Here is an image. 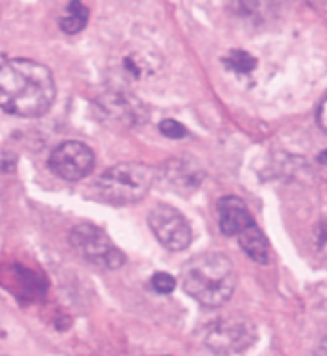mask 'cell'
Instances as JSON below:
<instances>
[{"label":"cell","instance_id":"obj_1","mask_svg":"<svg viewBox=\"0 0 327 356\" xmlns=\"http://www.w3.org/2000/svg\"><path fill=\"white\" fill-rule=\"evenodd\" d=\"M56 99L52 72L35 60L14 58L0 64V108L19 118L47 114Z\"/></svg>","mask_w":327,"mask_h":356},{"label":"cell","instance_id":"obj_2","mask_svg":"<svg viewBox=\"0 0 327 356\" xmlns=\"http://www.w3.org/2000/svg\"><path fill=\"white\" fill-rule=\"evenodd\" d=\"M181 285L198 305L218 308L225 305L235 291V266L221 252L198 254L181 268Z\"/></svg>","mask_w":327,"mask_h":356},{"label":"cell","instance_id":"obj_3","mask_svg":"<svg viewBox=\"0 0 327 356\" xmlns=\"http://www.w3.org/2000/svg\"><path fill=\"white\" fill-rule=\"evenodd\" d=\"M156 179V172L147 164L127 162L110 168L98 177L97 189L98 199L108 204H133L143 200L152 187Z\"/></svg>","mask_w":327,"mask_h":356},{"label":"cell","instance_id":"obj_9","mask_svg":"<svg viewBox=\"0 0 327 356\" xmlns=\"http://www.w3.org/2000/svg\"><path fill=\"white\" fill-rule=\"evenodd\" d=\"M239 247L243 249L246 257L258 262V264H268L270 262V243H268V237L262 233V229L258 225H250L248 229L241 233L237 237Z\"/></svg>","mask_w":327,"mask_h":356},{"label":"cell","instance_id":"obj_17","mask_svg":"<svg viewBox=\"0 0 327 356\" xmlns=\"http://www.w3.org/2000/svg\"><path fill=\"white\" fill-rule=\"evenodd\" d=\"M318 162H319V164H324V166H327V149L324 150V152H319Z\"/></svg>","mask_w":327,"mask_h":356},{"label":"cell","instance_id":"obj_4","mask_svg":"<svg viewBox=\"0 0 327 356\" xmlns=\"http://www.w3.org/2000/svg\"><path fill=\"white\" fill-rule=\"evenodd\" d=\"M70 243L87 262L104 268V270H118L125 264V257L106 233L97 225H75L70 235Z\"/></svg>","mask_w":327,"mask_h":356},{"label":"cell","instance_id":"obj_12","mask_svg":"<svg viewBox=\"0 0 327 356\" xmlns=\"http://www.w3.org/2000/svg\"><path fill=\"white\" fill-rule=\"evenodd\" d=\"M223 62L235 74H250L254 67H256V60L248 52H245V50H233L229 56L223 58Z\"/></svg>","mask_w":327,"mask_h":356},{"label":"cell","instance_id":"obj_5","mask_svg":"<svg viewBox=\"0 0 327 356\" xmlns=\"http://www.w3.org/2000/svg\"><path fill=\"white\" fill-rule=\"evenodd\" d=\"M256 341V327L246 316L220 318L206 330L205 343L218 355H237Z\"/></svg>","mask_w":327,"mask_h":356},{"label":"cell","instance_id":"obj_15","mask_svg":"<svg viewBox=\"0 0 327 356\" xmlns=\"http://www.w3.org/2000/svg\"><path fill=\"white\" fill-rule=\"evenodd\" d=\"M314 247H316L319 254L327 257V222H321L314 229Z\"/></svg>","mask_w":327,"mask_h":356},{"label":"cell","instance_id":"obj_8","mask_svg":"<svg viewBox=\"0 0 327 356\" xmlns=\"http://www.w3.org/2000/svg\"><path fill=\"white\" fill-rule=\"evenodd\" d=\"M218 222L221 233L228 237H239L245 229L256 224L245 200L233 195H228L218 202Z\"/></svg>","mask_w":327,"mask_h":356},{"label":"cell","instance_id":"obj_13","mask_svg":"<svg viewBox=\"0 0 327 356\" xmlns=\"http://www.w3.org/2000/svg\"><path fill=\"white\" fill-rule=\"evenodd\" d=\"M158 129H160V133H162L164 137H168V139H183V137H187L189 135L185 125L180 124L177 120H170V118L162 120V122L158 124Z\"/></svg>","mask_w":327,"mask_h":356},{"label":"cell","instance_id":"obj_6","mask_svg":"<svg viewBox=\"0 0 327 356\" xmlns=\"http://www.w3.org/2000/svg\"><path fill=\"white\" fill-rule=\"evenodd\" d=\"M148 225L156 235V239L160 241V245L168 250L177 252L191 245L193 239L191 225L177 208L170 204H156L148 214Z\"/></svg>","mask_w":327,"mask_h":356},{"label":"cell","instance_id":"obj_18","mask_svg":"<svg viewBox=\"0 0 327 356\" xmlns=\"http://www.w3.org/2000/svg\"><path fill=\"white\" fill-rule=\"evenodd\" d=\"M314 356H327V347L318 348V350H316V353H314Z\"/></svg>","mask_w":327,"mask_h":356},{"label":"cell","instance_id":"obj_10","mask_svg":"<svg viewBox=\"0 0 327 356\" xmlns=\"http://www.w3.org/2000/svg\"><path fill=\"white\" fill-rule=\"evenodd\" d=\"M168 170V179H172L173 187H181V189H195L202 181V170L198 166H191L185 160H173L170 162V166L166 168Z\"/></svg>","mask_w":327,"mask_h":356},{"label":"cell","instance_id":"obj_14","mask_svg":"<svg viewBox=\"0 0 327 356\" xmlns=\"http://www.w3.org/2000/svg\"><path fill=\"white\" fill-rule=\"evenodd\" d=\"M150 285L156 293L160 295H170L173 289H175V280H173L170 273L166 272H156L152 277H150Z\"/></svg>","mask_w":327,"mask_h":356},{"label":"cell","instance_id":"obj_16","mask_svg":"<svg viewBox=\"0 0 327 356\" xmlns=\"http://www.w3.org/2000/svg\"><path fill=\"white\" fill-rule=\"evenodd\" d=\"M318 124L327 133V97L321 100V104L318 108Z\"/></svg>","mask_w":327,"mask_h":356},{"label":"cell","instance_id":"obj_11","mask_svg":"<svg viewBox=\"0 0 327 356\" xmlns=\"http://www.w3.org/2000/svg\"><path fill=\"white\" fill-rule=\"evenodd\" d=\"M89 22V8L83 2H70L64 10V16L60 17V29L67 35H75L85 29Z\"/></svg>","mask_w":327,"mask_h":356},{"label":"cell","instance_id":"obj_7","mask_svg":"<svg viewBox=\"0 0 327 356\" xmlns=\"http://www.w3.org/2000/svg\"><path fill=\"white\" fill-rule=\"evenodd\" d=\"M49 168L64 181H79L93 172L95 154L79 141H65L50 152Z\"/></svg>","mask_w":327,"mask_h":356}]
</instances>
